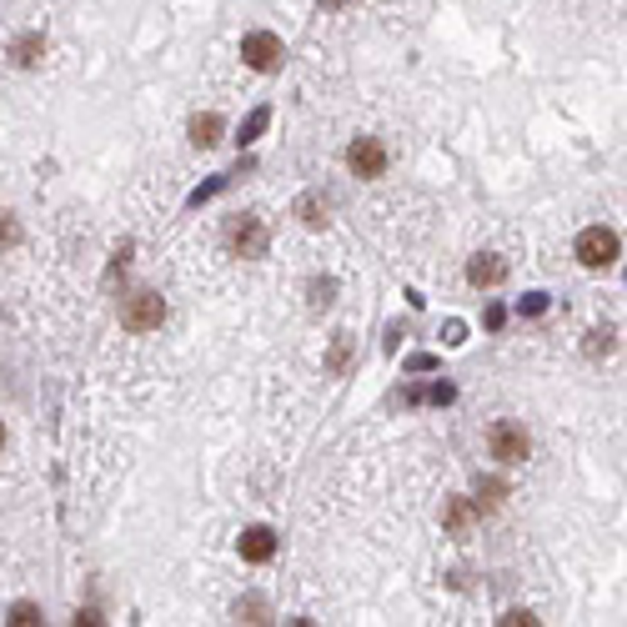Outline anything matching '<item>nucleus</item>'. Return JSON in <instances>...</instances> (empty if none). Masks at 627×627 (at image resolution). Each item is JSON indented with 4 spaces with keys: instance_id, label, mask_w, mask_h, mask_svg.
I'll use <instances>...</instances> for the list:
<instances>
[{
    "instance_id": "1",
    "label": "nucleus",
    "mask_w": 627,
    "mask_h": 627,
    "mask_svg": "<svg viewBox=\"0 0 627 627\" xmlns=\"http://www.w3.org/2000/svg\"><path fill=\"white\" fill-rule=\"evenodd\" d=\"M161 321H166V301L156 292H131L126 301H121V326H126V332L141 336V332H156Z\"/></svg>"
},
{
    "instance_id": "21",
    "label": "nucleus",
    "mask_w": 627,
    "mask_h": 627,
    "mask_svg": "<svg viewBox=\"0 0 627 627\" xmlns=\"http://www.w3.org/2000/svg\"><path fill=\"white\" fill-rule=\"evenodd\" d=\"M0 447H5V427H0Z\"/></svg>"
},
{
    "instance_id": "11",
    "label": "nucleus",
    "mask_w": 627,
    "mask_h": 627,
    "mask_svg": "<svg viewBox=\"0 0 627 627\" xmlns=\"http://www.w3.org/2000/svg\"><path fill=\"white\" fill-rule=\"evenodd\" d=\"M296 216L307 221V226H321V221H326V201H321V196H301V201H296Z\"/></svg>"
},
{
    "instance_id": "10",
    "label": "nucleus",
    "mask_w": 627,
    "mask_h": 627,
    "mask_svg": "<svg viewBox=\"0 0 627 627\" xmlns=\"http://www.w3.org/2000/svg\"><path fill=\"white\" fill-rule=\"evenodd\" d=\"M11 61H15V65H36V61H40V36H36V30H30V36H21V40L11 46Z\"/></svg>"
},
{
    "instance_id": "17",
    "label": "nucleus",
    "mask_w": 627,
    "mask_h": 627,
    "mask_svg": "<svg viewBox=\"0 0 627 627\" xmlns=\"http://www.w3.org/2000/svg\"><path fill=\"white\" fill-rule=\"evenodd\" d=\"M332 292H336L332 282H311V311H326V307H332Z\"/></svg>"
},
{
    "instance_id": "16",
    "label": "nucleus",
    "mask_w": 627,
    "mask_h": 627,
    "mask_svg": "<svg viewBox=\"0 0 627 627\" xmlns=\"http://www.w3.org/2000/svg\"><path fill=\"white\" fill-rule=\"evenodd\" d=\"M15 241H21V226H15L11 211H0V251H11Z\"/></svg>"
},
{
    "instance_id": "4",
    "label": "nucleus",
    "mask_w": 627,
    "mask_h": 627,
    "mask_svg": "<svg viewBox=\"0 0 627 627\" xmlns=\"http://www.w3.org/2000/svg\"><path fill=\"white\" fill-rule=\"evenodd\" d=\"M282 36H271V30H251V36H241V61L251 65V71H282Z\"/></svg>"
},
{
    "instance_id": "3",
    "label": "nucleus",
    "mask_w": 627,
    "mask_h": 627,
    "mask_svg": "<svg viewBox=\"0 0 627 627\" xmlns=\"http://www.w3.org/2000/svg\"><path fill=\"white\" fill-rule=\"evenodd\" d=\"M577 261H582V267H613L617 261V231H607V226H588L582 231V236H577Z\"/></svg>"
},
{
    "instance_id": "8",
    "label": "nucleus",
    "mask_w": 627,
    "mask_h": 627,
    "mask_svg": "<svg viewBox=\"0 0 627 627\" xmlns=\"http://www.w3.org/2000/svg\"><path fill=\"white\" fill-rule=\"evenodd\" d=\"M241 557L246 563H271V557H276V532H271V527H246L241 532Z\"/></svg>"
},
{
    "instance_id": "12",
    "label": "nucleus",
    "mask_w": 627,
    "mask_h": 627,
    "mask_svg": "<svg viewBox=\"0 0 627 627\" xmlns=\"http://www.w3.org/2000/svg\"><path fill=\"white\" fill-rule=\"evenodd\" d=\"M267 121H271V111H267V106H257V111L246 115V121H241V146H251V141H257L261 131H267Z\"/></svg>"
},
{
    "instance_id": "9",
    "label": "nucleus",
    "mask_w": 627,
    "mask_h": 627,
    "mask_svg": "<svg viewBox=\"0 0 627 627\" xmlns=\"http://www.w3.org/2000/svg\"><path fill=\"white\" fill-rule=\"evenodd\" d=\"M221 131H226V126H221V115H216V111L191 115V141L201 146V151H206V146H216V141H221Z\"/></svg>"
},
{
    "instance_id": "20",
    "label": "nucleus",
    "mask_w": 627,
    "mask_h": 627,
    "mask_svg": "<svg viewBox=\"0 0 627 627\" xmlns=\"http://www.w3.org/2000/svg\"><path fill=\"white\" fill-rule=\"evenodd\" d=\"M407 367H411V371H432V367H436V357H411Z\"/></svg>"
},
{
    "instance_id": "18",
    "label": "nucleus",
    "mask_w": 627,
    "mask_h": 627,
    "mask_svg": "<svg viewBox=\"0 0 627 627\" xmlns=\"http://www.w3.org/2000/svg\"><path fill=\"white\" fill-rule=\"evenodd\" d=\"M346 357H352V336H336V346H332V371H342L346 367Z\"/></svg>"
},
{
    "instance_id": "13",
    "label": "nucleus",
    "mask_w": 627,
    "mask_h": 627,
    "mask_svg": "<svg viewBox=\"0 0 627 627\" xmlns=\"http://www.w3.org/2000/svg\"><path fill=\"white\" fill-rule=\"evenodd\" d=\"M477 517V507L467 497H452V507H447V522H452V532H467V522Z\"/></svg>"
},
{
    "instance_id": "5",
    "label": "nucleus",
    "mask_w": 627,
    "mask_h": 627,
    "mask_svg": "<svg viewBox=\"0 0 627 627\" xmlns=\"http://www.w3.org/2000/svg\"><path fill=\"white\" fill-rule=\"evenodd\" d=\"M346 166H352V176H382L386 171V146L377 141V136H357V141L346 146Z\"/></svg>"
},
{
    "instance_id": "14",
    "label": "nucleus",
    "mask_w": 627,
    "mask_h": 627,
    "mask_svg": "<svg viewBox=\"0 0 627 627\" xmlns=\"http://www.w3.org/2000/svg\"><path fill=\"white\" fill-rule=\"evenodd\" d=\"M236 617H241V623H267V602H261V597H241V602H236Z\"/></svg>"
},
{
    "instance_id": "19",
    "label": "nucleus",
    "mask_w": 627,
    "mask_h": 627,
    "mask_svg": "<svg viewBox=\"0 0 627 627\" xmlns=\"http://www.w3.org/2000/svg\"><path fill=\"white\" fill-rule=\"evenodd\" d=\"M497 623H507V627H517V623H527V627H532V623H538V617H532V613H522V607H513V613H502V617H497Z\"/></svg>"
},
{
    "instance_id": "15",
    "label": "nucleus",
    "mask_w": 627,
    "mask_h": 627,
    "mask_svg": "<svg viewBox=\"0 0 627 627\" xmlns=\"http://www.w3.org/2000/svg\"><path fill=\"white\" fill-rule=\"evenodd\" d=\"M5 623H15V627H30V623H40V607H36V602H15Z\"/></svg>"
},
{
    "instance_id": "2",
    "label": "nucleus",
    "mask_w": 627,
    "mask_h": 627,
    "mask_svg": "<svg viewBox=\"0 0 627 627\" xmlns=\"http://www.w3.org/2000/svg\"><path fill=\"white\" fill-rule=\"evenodd\" d=\"M487 452H492L502 467H517V462H527V452H532V436L522 432V422H492Z\"/></svg>"
},
{
    "instance_id": "6",
    "label": "nucleus",
    "mask_w": 627,
    "mask_h": 627,
    "mask_svg": "<svg viewBox=\"0 0 627 627\" xmlns=\"http://www.w3.org/2000/svg\"><path fill=\"white\" fill-rule=\"evenodd\" d=\"M226 241L236 257H267V226H261V216H236Z\"/></svg>"
},
{
    "instance_id": "7",
    "label": "nucleus",
    "mask_w": 627,
    "mask_h": 627,
    "mask_svg": "<svg viewBox=\"0 0 627 627\" xmlns=\"http://www.w3.org/2000/svg\"><path fill=\"white\" fill-rule=\"evenodd\" d=\"M467 282L482 286V292H487V286H502V282H507V261L492 257V251H482V257L467 261Z\"/></svg>"
}]
</instances>
